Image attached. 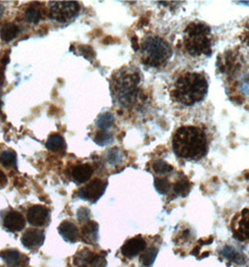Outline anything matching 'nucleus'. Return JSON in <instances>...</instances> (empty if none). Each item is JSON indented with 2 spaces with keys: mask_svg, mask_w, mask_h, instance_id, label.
I'll use <instances>...</instances> for the list:
<instances>
[{
  "mask_svg": "<svg viewBox=\"0 0 249 267\" xmlns=\"http://www.w3.org/2000/svg\"><path fill=\"white\" fill-rule=\"evenodd\" d=\"M4 11H5V8L2 4H0V18L4 14Z\"/></svg>",
  "mask_w": 249,
  "mask_h": 267,
  "instance_id": "c9c22d12",
  "label": "nucleus"
},
{
  "mask_svg": "<svg viewBox=\"0 0 249 267\" xmlns=\"http://www.w3.org/2000/svg\"><path fill=\"white\" fill-rule=\"evenodd\" d=\"M74 264L80 267H105L107 262L102 255L94 254L84 249L74 257Z\"/></svg>",
  "mask_w": 249,
  "mask_h": 267,
  "instance_id": "6e6552de",
  "label": "nucleus"
},
{
  "mask_svg": "<svg viewBox=\"0 0 249 267\" xmlns=\"http://www.w3.org/2000/svg\"><path fill=\"white\" fill-rule=\"evenodd\" d=\"M208 93V81L201 72L187 71L176 80L171 90L175 101L187 106L194 105L205 99Z\"/></svg>",
  "mask_w": 249,
  "mask_h": 267,
  "instance_id": "f03ea898",
  "label": "nucleus"
},
{
  "mask_svg": "<svg viewBox=\"0 0 249 267\" xmlns=\"http://www.w3.org/2000/svg\"><path fill=\"white\" fill-rule=\"evenodd\" d=\"M90 216V211L86 207H81L77 212V217L80 222H86L89 219Z\"/></svg>",
  "mask_w": 249,
  "mask_h": 267,
  "instance_id": "c756f323",
  "label": "nucleus"
},
{
  "mask_svg": "<svg viewBox=\"0 0 249 267\" xmlns=\"http://www.w3.org/2000/svg\"><path fill=\"white\" fill-rule=\"evenodd\" d=\"M3 82H4V74H3V71L1 70L0 71V85H2Z\"/></svg>",
  "mask_w": 249,
  "mask_h": 267,
  "instance_id": "e433bc0d",
  "label": "nucleus"
},
{
  "mask_svg": "<svg viewBox=\"0 0 249 267\" xmlns=\"http://www.w3.org/2000/svg\"><path fill=\"white\" fill-rule=\"evenodd\" d=\"M139 82L137 74L124 75L118 79L117 90L118 92L119 101L124 105L133 103L136 97V86Z\"/></svg>",
  "mask_w": 249,
  "mask_h": 267,
  "instance_id": "423d86ee",
  "label": "nucleus"
},
{
  "mask_svg": "<svg viewBox=\"0 0 249 267\" xmlns=\"http://www.w3.org/2000/svg\"><path fill=\"white\" fill-rule=\"evenodd\" d=\"M50 4V17L59 23H67L80 10V5L76 1H55Z\"/></svg>",
  "mask_w": 249,
  "mask_h": 267,
  "instance_id": "39448f33",
  "label": "nucleus"
},
{
  "mask_svg": "<svg viewBox=\"0 0 249 267\" xmlns=\"http://www.w3.org/2000/svg\"><path fill=\"white\" fill-rule=\"evenodd\" d=\"M158 253V250L155 248V247H151L147 249L145 252H142L141 256H140V262L142 264L143 267H151L155 260L156 259Z\"/></svg>",
  "mask_w": 249,
  "mask_h": 267,
  "instance_id": "412c9836",
  "label": "nucleus"
},
{
  "mask_svg": "<svg viewBox=\"0 0 249 267\" xmlns=\"http://www.w3.org/2000/svg\"><path fill=\"white\" fill-rule=\"evenodd\" d=\"M8 62H9V58H8V55L6 54V55H4V56H3V58L1 59V63H2L4 66H5V65H7V64H8Z\"/></svg>",
  "mask_w": 249,
  "mask_h": 267,
  "instance_id": "72a5a7b5",
  "label": "nucleus"
},
{
  "mask_svg": "<svg viewBox=\"0 0 249 267\" xmlns=\"http://www.w3.org/2000/svg\"><path fill=\"white\" fill-rule=\"evenodd\" d=\"M0 162L6 168H9V167L14 166L16 163L15 152L12 151V150L4 151L0 155Z\"/></svg>",
  "mask_w": 249,
  "mask_h": 267,
  "instance_id": "5701e85b",
  "label": "nucleus"
},
{
  "mask_svg": "<svg viewBox=\"0 0 249 267\" xmlns=\"http://www.w3.org/2000/svg\"><path fill=\"white\" fill-rule=\"evenodd\" d=\"M245 38H246V42L249 46V26L248 27V30L246 32V34H245Z\"/></svg>",
  "mask_w": 249,
  "mask_h": 267,
  "instance_id": "f704fd0d",
  "label": "nucleus"
},
{
  "mask_svg": "<svg viewBox=\"0 0 249 267\" xmlns=\"http://www.w3.org/2000/svg\"><path fill=\"white\" fill-rule=\"evenodd\" d=\"M210 28L203 23H192L187 26L185 44L191 55L210 54Z\"/></svg>",
  "mask_w": 249,
  "mask_h": 267,
  "instance_id": "20e7f679",
  "label": "nucleus"
},
{
  "mask_svg": "<svg viewBox=\"0 0 249 267\" xmlns=\"http://www.w3.org/2000/svg\"><path fill=\"white\" fill-rule=\"evenodd\" d=\"M82 238L86 244H95L99 238V224L88 222L82 230Z\"/></svg>",
  "mask_w": 249,
  "mask_h": 267,
  "instance_id": "f3484780",
  "label": "nucleus"
},
{
  "mask_svg": "<svg viewBox=\"0 0 249 267\" xmlns=\"http://www.w3.org/2000/svg\"><path fill=\"white\" fill-rule=\"evenodd\" d=\"M25 226L23 215L17 211H9L4 218V227L9 232H19Z\"/></svg>",
  "mask_w": 249,
  "mask_h": 267,
  "instance_id": "ddd939ff",
  "label": "nucleus"
},
{
  "mask_svg": "<svg viewBox=\"0 0 249 267\" xmlns=\"http://www.w3.org/2000/svg\"><path fill=\"white\" fill-rule=\"evenodd\" d=\"M146 248L145 240L140 237H133L128 239L121 248V253L126 258H133L144 252Z\"/></svg>",
  "mask_w": 249,
  "mask_h": 267,
  "instance_id": "9d476101",
  "label": "nucleus"
},
{
  "mask_svg": "<svg viewBox=\"0 0 249 267\" xmlns=\"http://www.w3.org/2000/svg\"><path fill=\"white\" fill-rule=\"evenodd\" d=\"M49 220V210L42 206H34L27 211V221L36 227H41Z\"/></svg>",
  "mask_w": 249,
  "mask_h": 267,
  "instance_id": "9b49d317",
  "label": "nucleus"
},
{
  "mask_svg": "<svg viewBox=\"0 0 249 267\" xmlns=\"http://www.w3.org/2000/svg\"><path fill=\"white\" fill-rule=\"evenodd\" d=\"M58 233L66 242L76 243L79 239L77 227L70 222H63L58 227Z\"/></svg>",
  "mask_w": 249,
  "mask_h": 267,
  "instance_id": "4468645a",
  "label": "nucleus"
},
{
  "mask_svg": "<svg viewBox=\"0 0 249 267\" xmlns=\"http://www.w3.org/2000/svg\"><path fill=\"white\" fill-rule=\"evenodd\" d=\"M1 104H2V101H1V99H0V106H1Z\"/></svg>",
  "mask_w": 249,
  "mask_h": 267,
  "instance_id": "58836bf2",
  "label": "nucleus"
},
{
  "mask_svg": "<svg viewBox=\"0 0 249 267\" xmlns=\"http://www.w3.org/2000/svg\"><path fill=\"white\" fill-rule=\"evenodd\" d=\"M40 17H41V14L39 9L33 8V7L27 8L24 12V18L28 23H38L40 20Z\"/></svg>",
  "mask_w": 249,
  "mask_h": 267,
  "instance_id": "a878e982",
  "label": "nucleus"
},
{
  "mask_svg": "<svg viewBox=\"0 0 249 267\" xmlns=\"http://www.w3.org/2000/svg\"><path fill=\"white\" fill-rule=\"evenodd\" d=\"M45 239L43 232L39 230L31 229L26 231L22 237V244L27 250H36L41 247Z\"/></svg>",
  "mask_w": 249,
  "mask_h": 267,
  "instance_id": "f8f14e48",
  "label": "nucleus"
},
{
  "mask_svg": "<svg viewBox=\"0 0 249 267\" xmlns=\"http://www.w3.org/2000/svg\"><path fill=\"white\" fill-rule=\"evenodd\" d=\"M174 191L180 195H185V193H187L189 191V183L187 180H180L174 186Z\"/></svg>",
  "mask_w": 249,
  "mask_h": 267,
  "instance_id": "cd10ccee",
  "label": "nucleus"
},
{
  "mask_svg": "<svg viewBox=\"0 0 249 267\" xmlns=\"http://www.w3.org/2000/svg\"><path fill=\"white\" fill-rule=\"evenodd\" d=\"M232 229L235 239L241 242H249V209H245L234 217Z\"/></svg>",
  "mask_w": 249,
  "mask_h": 267,
  "instance_id": "0eeeda50",
  "label": "nucleus"
},
{
  "mask_svg": "<svg viewBox=\"0 0 249 267\" xmlns=\"http://www.w3.org/2000/svg\"><path fill=\"white\" fill-rule=\"evenodd\" d=\"M142 62L151 67H160L170 60L172 49L169 42L158 36H148L140 44Z\"/></svg>",
  "mask_w": 249,
  "mask_h": 267,
  "instance_id": "7ed1b4c3",
  "label": "nucleus"
},
{
  "mask_svg": "<svg viewBox=\"0 0 249 267\" xmlns=\"http://www.w3.org/2000/svg\"><path fill=\"white\" fill-rule=\"evenodd\" d=\"M172 149L177 157L187 160H199L208 152L207 136L195 126H183L172 138Z\"/></svg>",
  "mask_w": 249,
  "mask_h": 267,
  "instance_id": "f257e3e1",
  "label": "nucleus"
},
{
  "mask_svg": "<svg viewBox=\"0 0 249 267\" xmlns=\"http://www.w3.org/2000/svg\"><path fill=\"white\" fill-rule=\"evenodd\" d=\"M94 169L89 164H79L72 169L73 180L77 184H84L87 182L93 175Z\"/></svg>",
  "mask_w": 249,
  "mask_h": 267,
  "instance_id": "2eb2a0df",
  "label": "nucleus"
},
{
  "mask_svg": "<svg viewBox=\"0 0 249 267\" xmlns=\"http://www.w3.org/2000/svg\"><path fill=\"white\" fill-rule=\"evenodd\" d=\"M0 71H1V69H0Z\"/></svg>",
  "mask_w": 249,
  "mask_h": 267,
  "instance_id": "ea45409f",
  "label": "nucleus"
},
{
  "mask_svg": "<svg viewBox=\"0 0 249 267\" xmlns=\"http://www.w3.org/2000/svg\"><path fill=\"white\" fill-rule=\"evenodd\" d=\"M108 160H109L110 163L112 164H115L117 163L118 161L121 160V156H120V153L117 150V149H113L109 152V156H108Z\"/></svg>",
  "mask_w": 249,
  "mask_h": 267,
  "instance_id": "7c9ffc66",
  "label": "nucleus"
},
{
  "mask_svg": "<svg viewBox=\"0 0 249 267\" xmlns=\"http://www.w3.org/2000/svg\"><path fill=\"white\" fill-rule=\"evenodd\" d=\"M236 3H239V4H249V1H239V2H236Z\"/></svg>",
  "mask_w": 249,
  "mask_h": 267,
  "instance_id": "4c0bfd02",
  "label": "nucleus"
},
{
  "mask_svg": "<svg viewBox=\"0 0 249 267\" xmlns=\"http://www.w3.org/2000/svg\"><path fill=\"white\" fill-rule=\"evenodd\" d=\"M220 255L227 261L238 266H245L247 263L246 256L231 246H224L220 251Z\"/></svg>",
  "mask_w": 249,
  "mask_h": 267,
  "instance_id": "dca6fc26",
  "label": "nucleus"
},
{
  "mask_svg": "<svg viewBox=\"0 0 249 267\" xmlns=\"http://www.w3.org/2000/svg\"><path fill=\"white\" fill-rule=\"evenodd\" d=\"M0 257L8 267H16L21 262V254L16 250H7L0 253Z\"/></svg>",
  "mask_w": 249,
  "mask_h": 267,
  "instance_id": "6ab92c4d",
  "label": "nucleus"
},
{
  "mask_svg": "<svg viewBox=\"0 0 249 267\" xmlns=\"http://www.w3.org/2000/svg\"><path fill=\"white\" fill-rule=\"evenodd\" d=\"M94 140H95V143L97 145L105 146V145H108L113 142V136L110 134L109 132H107L105 130H101L96 134Z\"/></svg>",
  "mask_w": 249,
  "mask_h": 267,
  "instance_id": "b1692460",
  "label": "nucleus"
},
{
  "mask_svg": "<svg viewBox=\"0 0 249 267\" xmlns=\"http://www.w3.org/2000/svg\"><path fill=\"white\" fill-rule=\"evenodd\" d=\"M153 170L157 175H166V174L171 173L173 168L169 163L165 162L163 160H159V161H156L153 164Z\"/></svg>",
  "mask_w": 249,
  "mask_h": 267,
  "instance_id": "393cba45",
  "label": "nucleus"
},
{
  "mask_svg": "<svg viewBox=\"0 0 249 267\" xmlns=\"http://www.w3.org/2000/svg\"><path fill=\"white\" fill-rule=\"evenodd\" d=\"M115 122V117L111 113H104L98 117L96 124L102 130H108Z\"/></svg>",
  "mask_w": 249,
  "mask_h": 267,
  "instance_id": "4be33fe9",
  "label": "nucleus"
},
{
  "mask_svg": "<svg viewBox=\"0 0 249 267\" xmlns=\"http://www.w3.org/2000/svg\"><path fill=\"white\" fill-rule=\"evenodd\" d=\"M155 187L156 191L160 192L161 194H165L170 190V183L165 178H156L155 180Z\"/></svg>",
  "mask_w": 249,
  "mask_h": 267,
  "instance_id": "bb28decb",
  "label": "nucleus"
},
{
  "mask_svg": "<svg viewBox=\"0 0 249 267\" xmlns=\"http://www.w3.org/2000/svg\"><path fill=\"white\" fill-rule=\"evenodd\" d=\"M7 183H8L7 176L2 171H0V189L4 188L7 185Z\"/></svg>",
  "mask_w": 249,
  "mask_h": 267,
  "instance_id": "473e14b6",
  "label": "nucleus"
},
{
  "mask_svg": "<svg viewBox=\"0 0 249 267\" xmlns=\"http://www.w3.org/2000/svg\"><path fill=\"white\" fill-rule=\"evenodd\" d=\"M106 187L107 183L104 182L103 180L94 179L93 181L88 184L86 188L79 191V197L87 201L96 202L104 194Z\"/></svg>",
  "mask_w": 249,
  "mask_h": 267,
  "instance_id": "1a4fd4ad",
  "label": "nucleus"
},
{
  "mask_svg": "<svg viewBox=\"0 0 249 267\" xmlns=\"http://www.w3.org/2000/svg\"><path fill=\"white\" fill-rule=\"evenodd\" d=\"M19 27L14 23H6L0 30V38L5 42H9L16 38V36L19 34Z\"/></svg>",
  "mask_w": 249,
  "mask_h": 267,
  "instance_id": "a211bd4d",
  "label": "nucleus"
},
{
  "mask_svg": "<svg viewBox=\"0 0 249 267\" xmlns=\"http://www.w3.org/2000/svg\"><path fill=\"white\" fill-rule=\"evenodd\" d=\"M240 88H241V91L244 94L249 96V78H247V79H244L243 80Z\"/></svg>",
  "mask_w": 249,
  "mask_h": 267,
  "instance_id": "2f4dec72",
  "label": "nucleus"
},
{
  "mask_svg": "<svg viewBox=\"0 0 249 267\" xmlns=\"http://www.w3.org/2000/svg\"><path fill=\"white\" fill-rule=\"evenodd\" d=\"M46 147L50 151H53V152L61 151L65 148L64 138L57 133L52 134L47 140Z\"/></svg>",
  "mask_w": 249,
  "mask_h": 267,
  "instance_id": "aec40b11",
  "label": "nucleus"
},
{
  "mask_svg": "<svg viewBox=\"0 0 249 267\" xmlns=\"http://www.w3.org/2000/svg\"><path fill=\"white\" fill-rule=\"evenodd\" d=\"M79 51L81 52V53H82L83 55H85L86 58H88V59H92V58H95V56H96L95 51H94V49L91 46H79Z\"/></svg>",
  "mask_w": 249,
  "mask_h": 267,
  "instance_id": "c85d7f7f",
  "label": "nucleus"
}]
</instances>
